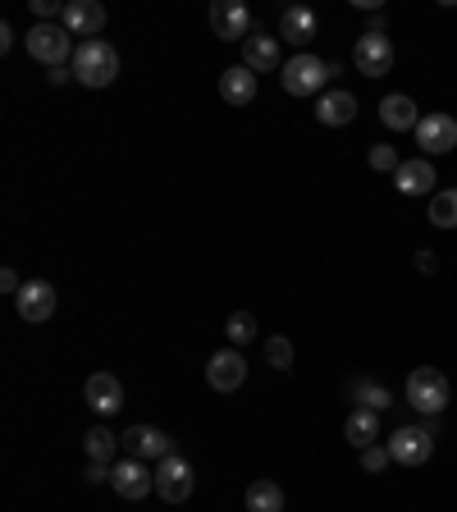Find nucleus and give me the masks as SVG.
Here are the masks:
<instances>
[{
  "label": "nucleus",
  "mask_w": 457,
  "mask_h": 512,
  "mask_svg": "<svg viewBox=\"0 0 457 512\" xmlns=\"http://www.w3.org/2000/svg\"><path fill=\"white\" fill-rule=\"evenodd\" d=\"M69 69H74V78L83 87H110L119 78V51L110 42H101V37H92V42H78L74 60H69Z\"/></svg>",
  "instance_id": "f257e3e1"
},
{
  "label": "nucleus",
  "mask_w": 457,
  "mask_h": 512,
  "mask_svg": "<svg viewBox=\"0 0 457 512\" xmlns=\"http://www.w3.org/2000/svg\"><path fill=\"white\" fill-rule=\"evenodd\" d=\"M334 74H339V64H325L320 55L302 51V55H293V60H284V69H279V83H284L288 96H316Z\"/></svg>",
  "instance_id": "f03ea898"
},
{
  "label": "nucleus",
  "mask_w": 457,
  "mask_h": 512,
  "mask_svg": "<svg viewBox=\"0 0 457 512\" xmlns=\"http://www.w3.org/2000/svg\"><path fill=\"white\" fill-rule=\"evenodd\" d=\"M407 403L421 416H439L448 407V375L439 366H416L407 375Z\"/></svg>",
  "instance_id": "7ed1b4c3"
},
{
  "label": "nucleus",
  "mask_w": 457,
  "mask_h": 512,
  "mask_svg": "<svg viewBox=\"0 0 457 512\" xmlns=\"http://www.w3.org/2000/svg\"><path fill=\"white\" fill-rule=\"evenodd\" d=\"M28 55L32 60L51 64V69H64V60H74L78 46L69 42V32H64V23H37V28H28Z\"/></svg>",
  "instance_id": "20e7f679"
},
{
  "label": "nucleus",
  "mask_w": 457,
  "mask_h": 512,
  "mask_svg": "<svg viewBox=\"0 0 457 512\" xmlns=\"http://www.w3.org/2000/svg\"><path fill=\"white\" fill-rule=\"evenodd\" d=\"M430 453H435V421H426V426H403L389 439V458H394L398 467H421V462H430Z\"/></svg>",
  "instance_id": "39448f33"
},
{
  "label": "nucleus",
  "mask_w": 457,
  "mask_h": 512,
  "mask_svg": "<svg viewBox=\"0 0 457 512\" xmlns=\"http://www.w3.org/2000/svg\"><path fill=\"white\" fill-rule=\"evenodd\" d=\"M119 448L138 462H147V458L160 462V458H170V453H179V448H174V435H165L160 426H128L124 435H119Z\"/></svg>",
  "instance_id": "423d86ee"
},
{
  "label": "nucleus",
  "mask_w": 457,
  "mask_h": 512,
  "mask_svg": "<svg viewBox=\"0 0 457 512\" xmlns=\"http://www.w3.org/2000/svg\"><path fill=\"white\" fill-rule=\"evenodd\" d=\"M156 494L165 503H183L192 494V462L183 453H170V458L156 462Z\"/></svg>",
  "instance_id": "0eeeda50"
},
{
  "label": "nucleus",
  "mask_w": 457,
  "mask_h": 512,
  "mask_svg": "<svg viewBox=\"0 0 457 512\" xmlns=\"http://www.w3.org/2000/svg\"><path fill=\"white\" fill-rule=\"evenodd\" d=\"M110 485H115L119 499L138 503V499H147V494L156 490V471H147V462H138V458H124V462L110 467Z\"/></svg>",
  "instance_id": "6e6552de"
},
{
  "label": "nucleus",
  "mask_w": 457,
  "mask_h": 512,
  "mask_svg": "<svg viewBox=\"0 0 457 512\" xmlns=\"http://www.w3.org/2000/svg\"><path fill=\"white\" fill-rule=\"evenodd\" d=\"M243 380H247V357L238 348H220L206 362V384L215 394H234V389H243Z\"/></svg>",
  "instance_id": "1a4fd4ad"
},
{
  "label": "nucleus",
  "mask_w": 457,
  "mask_h": 512,
  "mask_svg": "<svg viewBox=\"0 0 457 512\" xmlns=\"http://www.w3.org/2000/svg\"><path fill=\"white\" fill-rule=\"evenodd\" d=\"M352 60H357V69H362L366 78H384L389 69H394V42H389L384 32H362Z\"/></svg>",
  "instance_id": "9d476101"
},
{
  "label": "nucleus",
  "mask_w": 457,
  "mask_h": 512,
  "mask_svg": "<svg viewBox=\"0 0 457 512\" xmlns=\"http://www.w3.org/2000/svg\"><path fill=\"white\" fill-rule=\"evenodd\" d=\"M416 147L426 151V156H444V151L457 147V119L453 115H421L416 124Z\"/></svg>",
  "instance_id": "9b49d317"
},
{
  "label": "nucleus",
  "mask_w": 457,
  "mask_h": 512,
  "mask_svg": "<svg viewBox=\"0 0 457 512\" xmlns=\"http://www.w3.org/2000/svg\"><path fill=\"white\" fill-rule=\"evenodd\" d=\"M60 23L69 37H83V42H92V37H101V28H106V10L96 5V0H69L60 10Z\"/></svg>",
  "instance_id": "f8f14e48"
},
{
  "label": "nucleus",
  "mask_w": 457,
  "mask_h": 512,
  "mask_svg": "<svg viewBox=\"0 0 457 512\" xmlns=\"http://www.w3.org/2000/svg\"><path fill=\"white\" fill-rule=\"evenodd\" d=\"M211 28L224 42H247L252 37V14H247L243 0H220V5H211Z\"/></svg>",
  "instance_id": "ddd939ff"
},
{
  "label": "nucleus",
  "mask_w": 457,
  "mask_h": 512,
  "mask_svg": "<svg viewBox=\"0 0 457 512\" xmlns=\"http://www.w3.org/2000/svg\"><path fill=\"white\" fill-rule=\"evenodd\" d=\"M14 307H19V316L28 320V325H42V320L55 316V288L46 284V279H28V284L19 288Z\"/></svg>",
  "instance_id": "4468645a"
},
{
  "label": "nucleus",
  "mask_w": 457,
  "mask_h": 512,
  "mask_svg": "<svg viewBox=\"0 0 457 512\" xmlns=\"http://www.w3.org/2000/svg\"><path fill=\"white\" fill-rule=\"evenodd\" d=\"M83 398H87V407H92L96 416H115L119 407H124V384H119L110 371H96L92 380H87Z\"/></svg>",
  "instance_id": "2eb2a0df"
},
{
  "label": "nucleus",
  "mask_w": 457,
  "mask_h": 512,
  "mask_svg": "<svg viewBox=\"0 0 457 512\" xmlns=\"http://www.w3.org/2000/svg\"><path fill=\"white\" fill-rule=\"evenodd\" d=\"M243 64L252 69V74H275V69H284L279 37H270V32H252V37L243 42Z\"/></svg>",
  "instance_id": "dca6fc26"
},
{
  "label": "nucleus",
  "mask_w": 457,
  "mask_h": 512,
  "mask_svg": "<svg viewBox=\"0 0 457 512\" xmlns=\"http://www.w3.org/2000/svg\"><path fill=\"white\" fill-rule=\"evenodd\" d=\"M439 183L435 165H430V156H416V160H403L394 174V188L403 192V197H426L430 188Z\"/></svg>",
  "instance_id": "f3484780"
},
{
  "label": "nucleus",
  "mask_w": 457,
  "mask_h": 512,
  "mask_svg": "<svg viewBox=\"0 0 457 512\" xmlns=\"http://www.w3.org/2000/svg\"><path fill=\"white\" fill-rule=\"evenodd\" d=\"M279 28H284V42L307 46L311 37L320 32V19H316V10H311V5H288L284 19H279Z\"/></svg>",
  "instance_id": "a211bd4d"
},
{
  "label": "nucleus",
  "mask_w": 457,
  "mask_h": 512,
  "mask_svg": "<svg viewBox=\"0 0 457 512\" xmlns=\"http://www.w3.org/2000/svg\"><path fill=\"white\" fill-rule=\"evenodd\" d=\"M380 119H384V128H394V133H407V128L416 133V124H421V110H416L412 96L394 92V96H384V101H380Z\"/></svg>",
  "instance_id": "6ab92c4d"
},
{
  "label": "nucleus",
  "mask_w": 457,
  "mask_h": 512,
  "mask_svg": "<svg viewBox=\"0 0 457 512\" xmlns=\"http://www.w3.org/2000/svg\"><path fill=\"white\" fill-rule=\"evenodd\" d=\"M220 96L229 101V106H247V101H256V74L247 69V64L224 69L220 74Z\"/></svg>",
  "instance_id": "aec40b11"
},
{
  "label": "nucleus",
  "mask_w": 457,
  "mask_h": 512,
  "mask_svg": "<svg viewBox=\"0 0 457 512\" xmlns=\"http://www.w3.org/2000/svg\"><path fill=\"white\" fill-rule=\"evenodd\" d=\"M316 119L325 128H343L357 119V96L352 92H325L320 96V106H316Z\"/></svg>",
  "instance_id": "412c9836"
},
{
  "label": "nucleus",
  "mask_w": 457,
  "mask_h": 512,
  "mask_svg": "<svg viewBox=\"0 0 457 512\" xmlns=\"http://www.w3.org/2000/svg\"><path fill=\"white\" fill-rule=\"evenodd\" d=\"M343 435H348L352 448H371L375 439H380V412H366V407H357V412L348 416Z\"/></svg>",
  "instance_id": "4be33fe9"
},
{
  "label": "nucleus",
  "mask_w": 457,
  "mask_h": 512,
  "mask_svg": "<svg viewBox=\"0 0 457 512\" xmlns=\"http://www.w3.org/2000/svg\"><path fill=\"white\" fill-rule=\"evenodd\" d=\"M247 512H284V490L275 480H252L247 485Z\"/></svg>",
  "instance_id": "5701e85b"
},
{
  "label": "nucleus",
  "mask_w": 457,
  "mask_h": 512,
  "mask_svg": "<svg viewBox=\"0 0 457 512\" xmlns=\"http://www.w3.org/2000/svg\"><path fill=\"white\" fill-rule=\"evenodd\" d=\"M430 224L435 229H457V188H444L430 197Z\"/></svg>",
  "instance_id": "b1692460"
},
{
  "label": "nucleus",
  "mask_w": 457,
  "mask_h": 512,
  "mask_svg": "<svg viewBox=\"0 0 457 512\" xmlns=\"http://www.w3.org/2000/svg\"><path fill=\"white\" fill-rule=\"evenodd\" d=\"M352 398H357L366 412H384V407L394 403V394H389L384 384H375V380H352Z\"/></svg>",
  "instance_id": "393cba45"
},
{
  "label": "nucleus",
  "mask_w": 457,
  "mask_h": 512,
  "mask_svg": "<svg viewBox=\"0 0 457 512\" xmlns=\"http://www.w3.org/2000/svg\"><path fill=\"white\" fill-rule=\"evenodd\" d=\"M83 448H87V458L92 462H110L115 458V448H119V435H110L106 426H96L83 435Z\"/></svg>",
  "instance_id": "a878e982"
},
{
  "label": "nucleus",
  "mask_w": 457,
  "mask_h": 512,
  "mask_svg": "<svg viewBox=\"0 0 457 512\" xmlns=\"http://www.w3.org/2000/svg\"><path fill=\"white\" fill-rule=\"evenodd\" d=\"M224 334H229V348L252 343L256 339V316H252V311H234V316H229V325H224Z\"/></svg>",
  "instance_id": "bb28decb"
},
{
  "label": "nucleus",
  "mask_w": 457,
  "mask_h": 512,
  "mask_svg": "<svg viewBox=\"0 0 457 512\" xmlns=\"http://www.w3.org/2000/svg\"><path fill=\"white\" fill-rule=\"evenodd\" d=\"M266 366H275V371H293V343H288L284 334L266 339Z\"/></svg>",
  "instance_id": "cd10ccee"
},
{
  "label": "nucleus",
  "mask_w": 457,
  "mask_h": 512,
  "mask_svg": "<svg viewBox=\"0 0 457 512\" xmlns=\"http://www.w3.org/2000/svg\"><path fill=\"white\" fill-rule=\"evenodd\" d=\"M362 467L371 471V476H380L384 467H394V458H389V444H371V448H362Z\"/></svg>",
  "instance_id": "c85d7f7f"
},
{
  "label": "nucleus",
  "mask_w": 457,
  "mask_h": 512,
  "mask_svg": "<svg viewBox=\"0 0 457 512\" xmlns=\"http://www.w3.org/2000/svg\"><path fill=\"white\" fill-rule=\"evenodd\" d=\"M398 151L394 147H371V170H384V174H398Z\"/></svg>",
  "instance_id": "c756f323"
},
{
  "label": "nucleus",
  "mask_w": 457,
  "mask_h": 512,
  "mask_svg": "<svg viewBox=\"0 0 457 512\" xmlns=\"http://www.w3.org/2000/svg\"><path fill=\"white\" fill-rule=\"evenodd\" d=\"M0 288H5V293H14V298H19V275H14V270L10 266H5V270H0Z\"/></svg>",
  "instance_id": "7c9ffc66"
},
{
  "label": "nucleus",
  "mask_w": 457,
  "mask_h": 512,
  "mask_svg": "<svg viewBox=\"0 0 457 512\" xmlns=\"http://www.w3.org/2000/svg\"><path fill=\"white\" fill-rule=\"evenodd\" d=\"M416 270H430V275H435V252H416Z\"/></svg>",
  "instance_id": "2f4dec72"
},
{
  "label": "nucleus",
  "mask_w": 457,
  "mask_h": 512,
  "mask_svg": "<svg viewBox=\"0 0 457 512\" xmlns=\"http://www.w3.org/2000/svg\"><path fill=\"white\" fill-rule=\"evenodd\" d=\"M10 46H14V28L10 23H0V51H10Z\"/></svg>",
  "instance_id": "473e14b6"
}]
</instances>
